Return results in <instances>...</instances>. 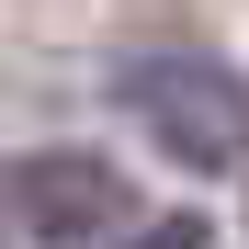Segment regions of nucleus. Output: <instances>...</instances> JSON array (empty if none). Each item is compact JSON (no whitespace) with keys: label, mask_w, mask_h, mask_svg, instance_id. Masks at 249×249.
<instances>
[{"label":"nucleus","mask_w":249,"mask_h":249,"mask_svg":"<svg viewBox=\"0 0 249 249\" xmlns=\"http://www.w3.org/2000/svg\"><path fill=\"white\" fill-rule=\"evenodd\" d=\"M113 102L147 124L159 159H181V170H238L249 159V79L204 46H147L113 68Z\"/></svg>","instance_id":"obj_1"},{"label":"nucleus","mask_w":249,"mask_h":249,"mask_svg":"<svg viewBox=\"0 0 249 249\" xmlns=\"http://www.w3.org/2000/svg\"><path fill=\"white\" fill-rule=\"evenodd\" d=\"M0 204H12V227L46 238V249H91V238L136 227V181H124L102 147H23L12 170H0Z\"/></svg>","instance_id":"obj_2"},{"label":"nucleus","mask_w":249,"mask_h":249,"mask_svg":"<svg viewBox=\"0 0 249 249\" xmlns=\"http://www.w3.org/2000/svg\"><path fill=\"white\" fill-rule=\"evenodd\" d=\"M113 249H204V215H159V227H124Z\"/></svg>","instance_id":"obj_3"}]
</instances>
